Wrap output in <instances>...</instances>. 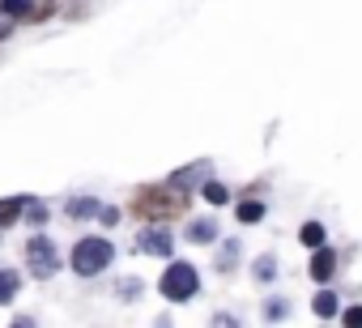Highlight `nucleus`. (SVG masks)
I'll list each match as a JSON object with an SVG mask.
<instances>
[{"label": "nucleus", "instance_id": "f257e3e1", "mask_svg": "<svg viewBox=\"0 0 362 328\" xmlns=\"http://www.w3.org/2000/svg\"><path fill=\"white\" fill-rule=\"evenodd\" d=\"M132 213L141 222H170L179 213H188V192H179L170 184H145L132 192Z\"/></svg>", "mask_w": 362, "mask_h": 328}, {"label": "nucleus", "instance_id": "f03ea898", "mask_svg": "<svg viewBox=\"0 0 362 328\" xmlns=\"http://www.w3.org/2000/svg\"><path fill=\"white\" fill-rule=\"evenodd\" d=\"M111 260H115V247L107 239H98V235H86L73 247V273H81V277H98Z\"/></svg>", "mask_w": 362, "mask_h": 328}, {"label": "nucleus", "instance_id": "7ed1b4c3", "mask_svg": "<svg viewBox=\"0 0 362 328\" xmlns=\"http://www.w3.org/2000/svg\"><path fill=\"white\" fill-rule=\"evenodd\" d=\"M158 290H162V298H170V303H188V298L201 290V273H197V264H188V260H175V264L162 273Z\"/></svg>", "mask_w": 362, "mask_h": 328}, {"label": "nucleus", "instance_id": "20e7f679", "mask_svg": "<svg viewBox=\"0 0 362 328\" xmlns=\"http://www.w3.org/2000/svg\"><path fill=\"white\" fill-rule=\"evenodd\" d=\"M26 264H30L39 277H52V273L60 269V260H56V247H52V239H47V235H35V239L26 243Z\"/></svg>", "mask_w": 362, "mask_h": 328}, {"label": "nucleus", "instance_id": "39448f33", "mask_svg": "<svg viewBox=\"0 0 362 328\" xmlns=\"http://www.w3.org/2000/svg\"><path fill=\"white\" fill-rule=\"evenodd\" d=\"M311 277H315L320 286H328V281L337 277V252H332V247H324V243L315 247V256H311Z\"/></svg>", "mask_w": 362, "mask_h": 328}, {"label": "nucleus", "instance_id": "423d86ee", "mask_svg": "<svg viewBox=\"0 0 362 328\" xmlns=\"http://www.w3.org/2000/svg\"><path fill=\"white\" fill-rule=\"evenodd\" d=\"M205 175H209V162H192V167H184L179 175H170L166 184H170V188H179V192H192L197 184H205Z\"/></svg>", "mask_w": 362, "mask_h": 328}, {"label": "nucleus", "instance_id": "0eeeda50", "mask_svg": "<svg viewBox=\"0 0 362 328\" xmlns=\"http://www.w3.org/2000/svg\"><path fill=\"white\" fill-rule=\"evenodd\" d=\"M141 252H149V256H170V252H175V239H170L166 230H149V235H141Z\"/></svg>", "mask_w": 362, "mask_h": 328}, {"label": "nucleus", "instance_id": "6e6552de", "mask_svg": "<svg viewBox=\"0 0 362 328\" xmlns=\"http://www.w3.org/2000/svg\"><path fill=\"white\" fill-rule=\"evenodd\" d=\"M311 311H315V315H320V320H332V315H337V311H341V298H337V294H332V290H320V294H315V298H311Z\"/></svg>", "mask_w": 362, "mask_h": 328}, {"label": "nucleus", "instance_id": "1a4fd4ad", "mask_svg": "<svg viewBox=\"0 0 362 328\" xmlns=\"http://www.w3.org/2000/svg\"><path fill=\"white\" fill-rule=\"evenodd\" d=\"M18 286H22L18 269H0V303H9V298L18 294Z\"/></svg>", "mask_w": 362, "mask_h": 328}, {"label": "nucleus", "instance_id": "9d476101", "mask_svg": "<svg viewBox=\"0 0 362 328\" xmlns=\"http://www.w3.org/2000/svg\"><path fill=\"white\" fill-rule=\"evenodd\" d=\"M264 218V201H239V222L243 226H256Z\"/></svg>", "mask_w": 362, "mask_h": 328}, {"label": "nucleus", "instance_id": "9b49d317", "mask_svg": "<svg viewBox=\"0 0 362 328\" xmlns=\"http://www.w3.org/2000/svg\"><path fill=\"white\" fill-rule=\"evenodd\" d=\"M188 239L192 243H214L218 239V222H192L188 226Z\"/></svg>", "mask_w": 362, "mask_h": 328}, {"label": "nucleus", "instance_id": "f8f14e48", "mask_svg": "<svg viewBox=\"0 0 362 328\" xmlns=\"http://www.w3.org/2000/svg\"><path fill=\"white\" fill-rule=\"evenodd\" d=\"M298 243L315 252V247L324 243V226H320V222H303V230H298Z\"/></svg>", "mask_w": 362, "mask_h": 328}, {"label": "nucleus", "instance_id": "ddd939ff", "mask_svg": "<svg viewBox=\"0 0 362 328\" xmlns=\"http://www.w3.org/2000/svg\"><path fill=\"white\" fill-rule=\"evenodd\" d=\"M22 209H26V205H22L18 197H9V201H0V226H13V222L22 218Z\"/></svg>", "mask_w": 362, "mask_h": 328}, {"label": "nucleus", "instance_id": "4468645a", "mask_svg": "<svg viewBox=\"0 0 362 328\" xmlns=\"http://www.w3.org/2000/svg\"><path fill=\"white\" fill-rule=\"evenodd\" d=\"M201 192H205V201H209V205H226V201H230L226 184H214V180H209V184H201Z\"/></svg>", "mask_w": 362, "mask_h": 328}, {"label": "nucleus", "instance_id": "2eb2a0df", "mask_svg": "<svg viewBox=\"0 0 362 328\" xmlns=\"http://www.w3.org/2000/svg\"><path fill=\"white\" fill-rule=\"evenodd\" d=\"M94 213H98V201L94 197H81V201L69 205V218H94Z\"/></svg>", "mask_w": 362, "mask_h": 328}, {"label": "nucleus", "instance_id": "dca6fc26", "mask_svg": "<svg viewBox=\"0 0 362 328\" xmlns=\"http://www.w3.org/2000/svg\"><path fill=\"white\" fill-rule=\"evenodd\" d=\"M0 9L9 18H30V0H0Z\"/></svg>", "mask_w": 362, "mask_h": 328}, {"label": "nucleus", "instance_id": "f3484780", "mask_svg": "<svg viewBox=\"0 0 362 328\" xmlns=\"http://www.w3.org/2000/svg\"><path fill=\"white\" fill-rule=\"evenodd\" d=\"M273 273H277V260H273V256H260V260H256V281H269Z\"/></svg>", "mask_w": 362, "mask_h": 328}, {"label": "nucleus", "instance_id": "a211bd4d", "mask_svg": "<svg viewBox=\"0 0 362 328\" xmlns=\"http://www.w3.org/2000/svg\"><path fill=\"white\" fill-rule=\"evenodd\" d=\"M264 320H286V298H269L264 303Z\"/></svg>", "mask_w": 362, "mask_h": 328}, {"label": "nucleus", "instance_id": "6ab92c4d", "mask_svg": "<svg viewBox=\"0 0 362 328\" xmlns=\"http://www.w3.org/2000/svg\"><path fill=\"white\" fill-rule=\"evenodd\" d=\"M239 256V243H226V252H222V260H218V269H230V260Z\"/></svg>", "mask_w": 362, "mask_h": 328}, {"label": "nucleus", "instance_id": "aec40b11", "mask_svg": "<svg viewBox=\"0 0 362 328\" xmlns=\"http://www.w3.org/2000/svg\"><path fill=\"white\" fill-rule=\"evenodd\" d=\"M345 324H354V328H358V324H362V307H349V311H345Z\"/></svg>", "mask_w": 362, "mask_h": 328}, {"label": "nucleus", "instance_id": "412c9836", "mask_svg": "<svg viewBox=\"0 0 362 328\" xmlns=\"http://www.w3.org/2000/svg\"><path fill=\"white\" fill-rule=\"evenodd\" d=\"M98 213H103V222H107V226H115V222H119V209H98Z\"/></svg>", "mask_w": 362, "mask_h": 328}]
</instances>
